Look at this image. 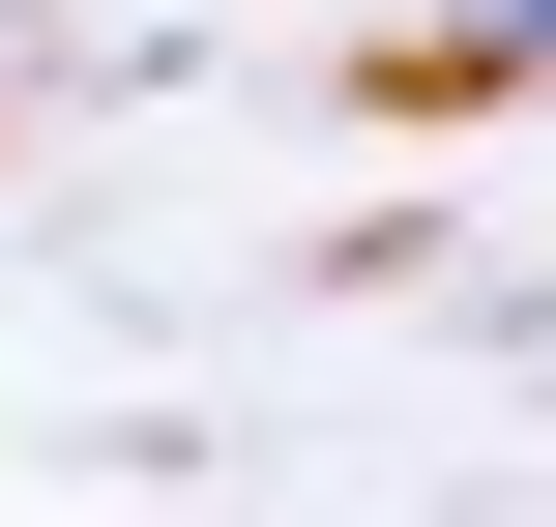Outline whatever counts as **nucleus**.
Returning a JSON list of instances; mask_svg holds the SVG:
<instances>
[{"instance_id":"1","label":"nucleus","mask_w":556,"mask_h":527,"mask_svg":"<svg viewBox=\"0 0 556 527\" xmlns=\"http://www.w3.org/2000/svg\"><path fill=\"white\" fill-rule=\"evenodd\" d=\"M440 59H556V0H469V29H440Z\"/></svg>"}]
</instances>
